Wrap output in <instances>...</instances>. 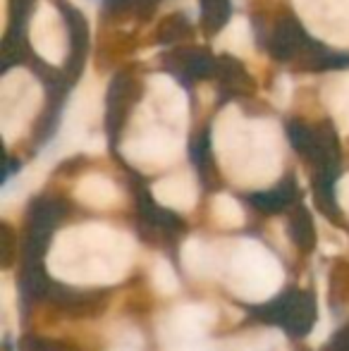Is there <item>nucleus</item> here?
Segmentation results:
<instances>
[{
	"label": "nucleus",
	"instance_id": "dca6fc26",
	"mask_svg": "<svg viewBox=\"0 0 349 351\" xmlns=\"http://www.w3.org/2000/svg\"><path fill=\"white\" fill-rule=\"evenodd\" d=\"M191 32H194V27H191L189 17L184 12L165 14L158 22V27H156V43H160V46H175L182 38L191 36Z\"/></svg>",
	"mask_w": 349,
	"mask_h": 351
},
{
	"label": "nucleus",
	"instance_id": "4be33fe9",
	"mask_svg": "<svg viewBox=\"0 0 349 351\" xmlns=\"http://www.w3.org/2000/svg\"><path fill=\"white\" fill-rule=\"evenodd\" d=\"M242 351H258V349H242Z\"/></svg>",
	"mask_w": 349,
	"mask_h": 351
},
{
	"label": "nucleus",
	"instance_id": "2eb2a0df",
	"mask_svg": "<svg viewBox=\"0 0 349 351\" xmlns=\"http://www.w3.org/2000/svg\"><path fill=\"white\" fill-rule=\"evenodd\" d=\"M232 14V0H199V24L206 36H215Z\"/></svg>",
	"mask_w": 349,
	"mask_h": 351
},
{
	"label": "nucleus",
	"instance_id": "ddd939ff",
	"mask_svg": "<svg viewBox=\"0 0 349 351\" xmlns=\"http://www.w3.org/2000/svg\"><path fill=\"white\" fill-rule=\"evenodd\" d=\"M160 5V0H103V14L115 22L122 19H146L154 17L156 8Z\"/></svg>",
	"mask_w": 349,
	"mask_h": 351
},
{
	"label": "nucleus",
	"instance_id": "1a4fd4ad",
	"mask_svg": "<svg viewBox=\"0 0 349 351\" xmlns=\"http://www.w3.org/2000/svg\"><path fill=\"white\" fill-rule=\"evenodd\" d=\"M215 84H218L220 101H234V98L252 96L256 91V82L252 79V74L232 56H218Z\"/></svg>",
	"mask_w": 349,
	"mask_h": 351
},
{
	"label": "nucleus",
	"instance_id": "6ab92c4d",
	"mask_svg": "<svg viewBox=\"0 0 349 351\" xmlns=\"http://www.w3.org/2000/svg\"><path fill=\"white\" fill-rule=\"evenodd\" d=\"M165 351H218V347L208 339H199V342L173 344V347H165Z\"/></svg>",
	"mask_w": 349,
	"mask_h": 351
},
{
	"label": "nucleus",
	"instance_id": "f03ea898",
	"mask_svg": "<svg viewBox=\"0 0 349 351\" xmlns=\"http://www.w3.org/2000/svg\"><path fill=\"white\" fill-rule=\"evenodd\" d=\"M220 246V278L237 299L261 304L280 291L285 273L280 261L254 239H237Z\"/></svg>",
	"mask_w": 349,
	"mask_h": 351
},
{
	"label": "nucleus",
	"instance_id": "aec40b11",
	"mask_svg": "<svg viewBox=\"0 0 349 351\" xmlns=\"http://www.w3.org/2000/svg\"><path fill=\"white\" fill-rule=\"evenodd\" d=\"M337 204H340V208L345 210L349 217V180L337 184Z\"/></svg>",
	"mask_w": 349,
	"mask_h": 351
},
{
	"label": "nucleus",
	"instance_id": "423d86ee",
	"mask_svg": "<svg viewBox=\"0 0 349 351\" xmlns=\"http://www.w3.org/2000/svg\"><path fill=\"white\" fill-rule=\"evenodd\" d=\"M163 70L175 77L182 86L215 79L218 58L206 48H173L163 56Z\"/></svg>",
	"mask_w": 349,
	"mask_h": 351
},
{
	"label": "nucleus",
	"instance_id": "f3484780",
	"mask_svg": "<svg viewBox=\"0 0 349 351\" xmlns=\"http://www.w3.org/2000/svg\"><path fill=\"white\" fill-rule=\"evenodd\" d=\"M213 217L225 230H234V227L244 225V213L239 208V204L225 194H220L218 199L213 201Z\"/></svg>",
	"mask_w": 349,
	"mask_h": 351
},
{
	"label": "nucleus",
	"instance_id": "39448f33",
	"mask_svg": "<svg viewBox=\"0 0 349 351\" xmlns=\"http://www.w3.org/2000/svg\"><path fill=\"white\" fill-rule=\"evenodd\" d=\"M53 3L60 10V17L67 27V58L62 65V74L70 82H75L84 72L88 51H91V27L80 8L70 5L67 0H53Z\"/></svg>",
	"mask_w": 349,
	"mask_h": 351
},
{
	"label": "nucleus",
	"instance_id": "7ed1b4c3",
	"mask_svg": "<svg viewBox=\"0 0 349 351\" xmlns=\"http://www.w3.org/2000/svg\"><path fill=\"white\" fill-rule=\"evenodd\" d=\"M218 313L208 304H182L170 311L160 323V342L163 347L206 339L208 330L215 325Z\"/></svg>",
	"mask_w": 349,
	"mask_h": 351
},
{
	"label": "nucleus",
	"instance_id": "9b49d317",
	"mask_svg": "<svg viewBox=\"0 0 349 351\" xmlns=\"http://www.w3.org/2000/svg\"><path fill=\"white\" fill-rule=\"evenodd\" d=\"M154 199L170 210H189L194 206V184L184 177L165 180L151 189Z\"/></svg>",
	"mask_w": 349,
	"mask_h": 351
},
{
	"label": "nucleus",
	"instance_id": "412c9836",
	"mask_svg": "<svg viewBox=\"0 0 349 351\" xmlns=\"http://www.w3.org/2000/svg\"><path fill=\"white\" fill-rule=\"evenodd\" d=\"M108 351H141V349L134 347V342H117L115 347H110Z\"/></svg>",
	"mask_w": 349,
	"mask_h": 351
},
{
	"label": "nucleus",
	"instance_id": "f257e3e1",
	"mask_svg": "<svg viewBox=\"0 0 349 351\" xmlns=\"http://www.w3.org/2000/svg\"><path fill=\"white\" fill-rule=\"evenodd\" d=\"M136 244L122 230L98 222L67 227L53 239L46 256L53 278L80 287L115 285L130 275Z\"/></svg>",
	"mask_w": 349,
	"mask_h": 351
},
{
	"label": "nucleus",
	"instance_id": "a211bd4d",
	"mask_svg": "<svg viewBox=\"0 0 349 351\" xmlns=\"http://www.w3.org/2000/svg\"><path fill=\"white\" fill-rule=\"evenodd\" d=\"M151 285H154V289L160 296H170L180 289V282H177L173 265L165 258H156L154 265H151Z\"/></svg>",
	"mask_w": 349,
	"mask_h": 351
},
{
	"label": "nucleus",
	"instance_id": "6e6552de",
	"mask_svg": "<svg viewBox=\"0 0 349 351\" xmlns=\"http://www.w3.org/2000/svg\"><path fill=\"white\" fill-rule=\"evenodd\" d=\"M36 0H10V19L3 38V72H8L12 65L29 62L34 53L27 43V22Z\"/></svg>",
	"mask_w": 349,
	"mask_h": 351
},
{
	"label": "nucleus",
	"instance_id": "9d476101",
	"mask_svg": "<svg viewBox=\"0 0 349 351\" xmlns=\"http://www.w3.org/2000/svg\"><path fill=\"white\" fill-rule=\"evenodd\" d=\"M182 265L189 275L204 278H220V246L206 244L201 239H186L182 244Z\"/></svg>",
	"mask_w": 349,
	"mask_h": 351
},
{
	"label": "nucleus",
	"instance_id": "0eeeda50",
	"mask_svg": "<svg viewBox=\"0 0 349 351\" xmlns=\"http://www.w3.org/2000/svg\"><path fill=\"white\" fill-rule=\"evenodd\" d=\"M141 98V82L132 70L112 74L106 93V127L110 134H120L134 103Z\"/></svg>",
	"mask_w": 349,
	"mask_h": 351
},
{
	"label": "nucleus",
	"instance_id": "f8f14e48",
	"mask_svg": "<svg viewBox=\"0 0 349 351\" xmlns=\"http://www.w3.org/2000/svg\"><path fill=\"white\" fill-rule=\"evenodd\" d=\"M349 67V53L335 51V48L326 46V43L316 41L311 51L304 56L294 70L297 72H333V70H345Z\"/></svg>",
	"mask_w": 349,
	"mask_h": 351
},
{
	"label": "nucleus",
	"instance_id": "4468645a",
	"mask_svg": "<svg viewBox=\"0 0 349 351\" xmlns=\"http://www.w3.org/2000/svg\"><path fill=\"white\" fill-rule=\"evenodd\" d=\"M77 199L88 208H110L117 201V189L103 177H86L77 186Z\"/></svg>",
	"mask_w": 349,
	"mask_h": 351
},
{
	"label": "nucleus",
	"instance_id": "20e7f679",
	"mask_svg": "<svg viewBox=\"0 0 349 351\" xmlns=\"http://www.w3.org/2000/svg\"><path fill=\"white\" fill-rule=\"evenodd\" d=\"M313 43L316 38L304 29V24L292 12H287L273 22L268 38H265V51L273 60L297 67L304 60V56L311 51Z\"/></svg>",
	"mask_w": 349,
	"mask_h": 351
}]
</instances>
